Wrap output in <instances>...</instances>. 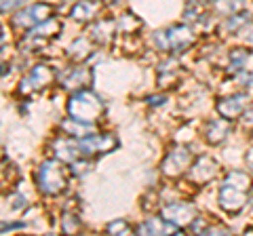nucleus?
<instances>
[{
	"label": "nucleus",
	"instance_id": "nucleus-1",
	"mask_svg": "<svg viewBox=\"0 0 253 236\" xmlns=\"http://www.w3.org/2000/svg\"><path fill=\"white\" fill-rule=\"evenodd\" d=\"M251 175L245 171L234 169L224 177L219 188V207L226 211L228 215H239L245 209V204L249 202V194H251Z\"/></svg>",
	"mask_w": 253,
	"mask_h": 236
},
{
	"label": "nucleus",
	"instance_id": "nucleus-2",
	"mask_svg": "<svg viewBox=\"0 0 253 236\" xmlns=\"http://www.w3.org/2000/svg\"><path fill=\"white\" fill-rule=\"evenodd\" d=\"M104 114H106V104L93 91H86V89L76 91L68 101V116L78 122L93 124L101 120Z\"/></svg>",
	"mask_w": 253,
	"mask_h": 236
},
{
	"label": "nucleus",
	"instance_id": "nucleus-3",
	"mask_svg": "<svg viewBox=\"0 0 253 236\" xmlns=\"http://www.w3.org/2000/svg\"><path fill=\"white\" fill-rule=\"evenodd\" d=\"M38 190L44 196H59L68 190V169L63 167V160L53 158L44 160L36 173Z\"/></svg>",
	"mask_w": 253,
	"mask_h": 236
},
{
	"label": "nucleus",
	"instance_id": "nucleus-4",
	"mask_svg": "<svg viewBox=\"0 0 253 236\" xmlns=\"http://www.w3.org/2000/svg\"><path fill=\"white\" fill-rule=\"evenodd\" d=\"M196 34L194 28L190 26H171L163 32L154 34V44L156 49H161L165 53H184L194 44Z\"/></svg>",
	"mask_w": 253,
	"mask_h": 236
},
{
	"label": "nucleus",
	"instance_id": "nucleus-5",
	"mask_svg": "<svg viewBox=\"0 0 253 236\" xmlns=\"http://www.w3.org/2000/svg\"><path fill=\"white\" fill-rule=\"evenodd\" d=\"M59 32H61V21L51 17L44 23H41V26L32 28L30 32L23 36L19 46H21V51H36V49H41V46H44L46 42H51L53 38H57Z\"/></svg>",
	"mask_w": 253,
	"mask_h": 236
},
{
	"label": "nucleus",
	"instance_id": "nucleus-6",
	"mask_svg": "<svg viewBox=\"0 0 253 236\" xmlns=\"http://www.w3.org/2000/svg\"><path fill=\"white\" fill-rule=\"evenodd\" d=\"M55 13V6L49 2H36L30 4L28 9H21L17 15H13L11 26L17 30H32L36 26H41L46 19H51Z\"/></svg>",
	"mask_w": 253,
	"mask_h": 236
},
{
	"label": "nucleus",
	"instance_id": "nucleus-7",
	"mask_svg": "<svg viewBox=\"0 0 253 236\" xmlns=\"http://www.w3.org/2000/svg\"><path fill=\"white\" fill-rule=\"evenodd\" d=\"M118 146V139L114 133H89L78 139V148H81V154L86 158H93V156H101L112 152Z\"/></svg>",
	"mask_w": 253,
	"mask_h": 236
},
{
	"label": "nucleus",
	"instance_id": "nucleus-8",
	"mask_svg": "<svg viewBox=\"0 0 253 236\" xmlns=\"http://www.w3.org/2000/svg\"><path fill=\"white\" fill-rule=\"evenodd\" d=\"M192 162H194V156L188 148H175V150H171L165 156V160L161 162V173L169 179H177L190 171Z\"/></svg>",
	"mask_w": 253,
	"mask_h": 236
},
{
	"label": "nucleus",
	"instance_id": "nucleus-9",
	"mask_svg": "<svg viewBox=\"0 0 253 236\" xmlns=\"http://www.w3.org/2000/svg\"><path fill=\"white\" fill-rule=\"evenodd\" d=\"M55 74H57V72H55L49 64L34 66L30 70V74L23 76V80L19 82V93H21V95H32V93H38V91L46 89V86L53 82Z\"/></svg>",
	"mask_w": 253,
	"mask_h": 236
},
{
	"label": "nucleus",
	"instance_id": "nucleus-10",
	"mask_svg": "<svg viewBox=\"0 0 253 236\" xmlns=\"http://www.w3.org/2000/svg\"><path fill=\"white\" fill-rule=\"evenodd\" d=\"M161 215L167 219V222H171L173 226H177L179 230H188L190 226H192V222L196 219V207L190 202H169L165 204V207L161 209Z\"/></svg>",
	"mask_w": 253,
	"mask_h": 236
},
{
	"label": "nucleus",
	"instance_id": "nucleus-11",
	"mask_svg": "<svg viewBox=\"0 0 253 236\" xmlns=\"http://www.w3.org/2000/svg\"><path fill=\"white\" fill-rule=\"evenodd\" d=\"M217 171H219V167L211 156H199L188 171V179L196 186H205L217 175Z\"/></svg>",
	"mask_w": 253,
	"mask_h": 236
},
{
	"label": "nucleus",
	"instance_id": "nucleus-12",
	"mask_svg": "<svg viewBox=\"0 0 253 236\" xmlns=\"http://www.w3.org/2000/svg\"><path fill=\"white\" fill-rule=\"evenodd\" d=\"M91 78H93V72H91V68L89 66H84V64H76L74 68H70L66 74L61 76V86L66 91H83L86 89V86L91 84Z\"/></svg>",
	"mask_w": 253,
	"mask_h": 236
},
{
	"label": "nucleus",
	"instance_id": "nucleus-13",
	"mask_svg": "<svg viewBox=\"0 0 253 236\" xmlns=\"http://www.w3.org/2000/svg\"><path fill=\"white\" fill-rule=\"evenodd\" d=\"M247 104H249V95L247 93H236V95H230V97H221L217 101V114L226 120H234V118H241V114L247 110Z\"/></svg>",
	"mask_w": 253,
	"mask_h": 236
},
{
	"label": "nucleus",
	"instance_id": "nucleus-14",
	"mask_svg": "<svg viewBox=\"0 0 253 236\" xmlns=\"http://www.w3.org/2000/svg\"><path fill=\"white\" fill-rule=\"evenodd\" d=\"M89 32H91V40L95 44L108 46L114 40V32H118V28H116V21H112V19H99L93 23Z\"/></svg>",
	"mask_w": 253,
	"mask_h": 236
},
{
	"label": "nucleus",
	"instance_id": "nucleus-15",
	"mask_svg": "<svg viewBox=\"0 0 253 236\" xmlns=\"http://www.w3.org/2000/svg\"><path fill=\"white\" fill-rule=\"evenodd\" d=\"M137 232L139 234H173V232L181 234L184 230H179L177 226H173L171 222H167V219L161 215V217H148L146 222L137 228Z\"/></svg>",
	"mask_w": 253,
	"mask_h": 236
},
{
	"label": "nucleus",
	"instance_id": "nucleus-16",
	"mask_svg": "<svg viewBox=\"0 0 253 236\" xmlns=\"http://www.w3.org/2000/svg\"><path fill=\"white\" fill-rule=\"evenodd\" d=\"M179 61L175 57H171L163 64H158V86L163 89H169L179 80Z\"/></svg>",
	"mask_w": 253,
	"mask_h": 236
},
{
	"label": "nucleus",
	"instance_id": "nucleus-17",
	"mask_svg": "<svg viewBox=\"0 0 253 236\" xmlns=\"http://www.w3.org/2000/svg\"><path fill=\"white\" fill-rule=\"evenodd\" d=\"M228 135H230V120H226V118H215V120H211L207 124V131H205V137L211 146H217L221 144Z\"/></svg>",
	"mask_w": 253,
	"mask_h": 236
},
{
	"label": "nucleus",
	"instance_id": "nucleus-18",
	"mask_svg": "<svg viewBox=\"0 0 253 236\" xmlns=\"http://www.w3.org/2000/svg\"><path fill=\"white\" fill-rule=\"evenodd\" d=\"M53 148H55V156L63 162H74L78 156H81V148H78V141H74V139L61 137L55 141Z\"/></svg>",
	"mask_w": 253,
	"mask_h": 236
},
{
	"label": "nucleus",
	"instance_id": "nucleus-19",
	"mask_svg": "<svg viewBox=\"0 0 253 236\" xmlns=\"http://www.w3.org/2000/svg\"><path fill=\"white\" fill-rule=\"evenodd\" d=\"M116 28H118V32H121L123 36H135L141 28H144V21H141L137 15H133V13H123L121 17H118L116 21Z\"/></svg>",
	"mask_w": 253,
	"mask_h": 236
},
{
	"label": "nucleus",
	"instance_id": "nucleus-20",
	"mask_svg": "<svg viewBox=\"0 0 253 236\" xmlns=\"http://www.w3.org/2000/svg\"><path fill=\"white\" fill-rule=\"evenodd\" d=\"M91 53H93L91 40H86V38H76L72 42V46L68 49V57L72 59L74 64H83V61H86L91 57Z\"/></svg>",
	"mask_w": 253,
	"mask_h": 236
},
{
	"label": "nucleus",
	"instance_id": "nucleus-21",
	"mask_svg": "<svg viewBox=\"0 0 253 236\" xmlns=\"http://www.w3.org/2000/svg\"><path fill=\"white\" fill-rule=\"evenodd\" d=\"M95 13H97V2H93V0H78V2L72 6V19L78 21V23H84L95 17Z\"/></svg>",
	"mask_w": 253,
	"mask_h": 236
},
{
	"label": "nucleus",
	"instance_id": "nucleus-22",
	"mask_svg": "<svg viewBox=\"0 0 253 236\" xmlns=\"http://www.w3.org/2000/svg\"><path fill=\"white\" fill-rule=\"evenodd\" d=\"M249 55H251V51L243 49V46H236V49H232L230 53H228V72H230V74L241 72V70L245 68V64H247Z\"/></svg>",
	"mask_w": 253,
	"mask_h": 236
},
{
	"label": "nucleus",
	"instance_id": "nucleus-23",
	"mask_svg": "<svg viewBox=\"0 0 253 236\" xmlns=\"http://www.w3.org/2000/svg\"><path fill=\"white\" fill-rule=\"evenodd\" d=\"M249 23H253L251 13H247V11H239V13H234V15H230V17L226 19L224 30H226V32H243V30L247 28Z\"/></svg>",
	"mask_w": 253,
	"mask_h": 236
},
{
	"label": "nucleus",
	"instance_id": "nucleus-24",
	"mask_svg": "<svg viewBox=\"0 0 253 236\" xmlns=\"http://www.w3.org/2000/svg\"><path fill=\"white\" fill-rule=\"evenodd\" d=\"M89 127H91V124L78 122V120H74V118H68V120H63V122H61L63 133H66L68 137H76V139H81V137H84V135H89Z\"/></svg>",
	"mask_w": 253,
	"mask_h": 236
},
{
	"label": "nucleus",
	"instance_id": "nucleus-25",
	"mask_svg": "<svg viewBox=\"0 0 253 236\" xmlns=\"http://www.w3.org/2000/svg\"><path fill=\"white\" fill-rule=\"evenodd\" d=\"M213 6H215V11L219 15H226V17H230V15L239 13L243 6H245V0H215L213 2Z\"/></svg>",
	"mask_w": 253,
	"mask_h": 236
},
{
	"label": "nucleus",
	"instance_id": "nucleus-26",
	"mask_svg": "<svg viewBox=\"0 0 253 236\" xmlns=\"http://www.w3.org/2000/svg\"><path fill=\"white\" fill-rule=\"evenodd\" d=\"M61 230L66 234H76L78 230H81V217H78V213H70V211H66L61 217Z\"/></svg>",
	"mask_w": 253,
	"mask_h": 236
},
{
	"label": "nucleus",
	"instance_id": "nucleus-27",
	"mask_svg": "<svg viewBox=\"0 0 253 236\" xmlns=\"http://www.w3.org/2000/svg\"><path fill=\"white\" fill-rule=\"evenodd\" d=\"M106 232H108V234H118V236L131 234V232H133V226H131L129 222H125V219H114L112 224L106 226Z\"/></svg>",
	"mask_w": 253,
	"mask_h": 236
},
{
	"label": "nucleus",
	"instance_id": "nucleus-28",
	"mask_svg": "<svg viewBox=\"0 0 253 236\" xmlns=\"http://www.w3.org/2000/svg\"><path fill=\"white\" fill-rule=\"evenodd\" d=\"M28 0H2V13L6 15L9 11H15V9H19V6H23Z\"/></svg>",
	"mask_w": 253,
	"mask_h": 236
},
{
	"label": "nucleus",
	"instance_id": "nucleus-29",
	"mask_svg": "<svg viewBox=\"0 0 253 236\" xmlns=\"http://www.w3.org/2000/svg\"><path fill=\"white\" fill-rule=\"evenodd\" d=\"M241 122H243V129H253V108H247L241 114Z\"/></svg>",
	"mask_w": 253,
	"mask_h": 236
},
{
	"label": "nucleus",
	"instance_id": "nucleus-30",
	"mask_svg": "<svg viewBox=\"0 0 253 236\" xmlns=\"http://www.w3.org/2000/svg\"><path fill=\"white\" fill-rule=\"evenodd\" d=\"M239 82L243 86H251L253 84V72H241L239 74Z\"/></svg>",
	"mask_w": 253,
	"mask_h": 236
},
{
	"label": "nucleus",
	"instance_id": "nucleus-31",
	"mask_svg": "<svg viewBox=\"0 0 253 236\" xmlns=\"http://www.w3.org/2000/svg\"><path fill=\"white\" fill-rule=\"evenodd\" d=\"M165 99H167L165 95H161V97H158V95H150V97H148V104H150V106H163Z\"/></svg>",
	"mask_w": 253,
	"mask_h": 236
},
{
	"label": "nucleus",
	"instance_id": "nucleus-32",
	"mask_svg": "<svg viewBox=\"0 0 253 236\" xmlns=\"http://www.w3.org/2000/svg\"><path fill=\"white\" fill-rule=\"evenodd\" d=\"M243 32H245L243 36H245V38H247V42H249V44H253V23H249V26H247V28H245V30H243Z\"/></svg>",
	"mask_w": 253,
	"mask_h": 236
},
{
	"label": "nucleus",
	"instance_id": "nucleus-33",
	"mask_svg": "<svg viewBox=\"0 0 253 236\" xmlns=\"http://www.w3.org/2000/svg\"><path fill=\"white\" fill-rule=\"evenodd\" d=\"M190 4H199V6H205V4H211V2H215V0H188Z\"/></svg>",
	"mask_w": 253,
	"mask_h": 236
},
{
	"label": "nucleus",
	"instance_id": "nucleus-34",
	"mask_svg": "<svg viewBox=\"0 0 253 236\" xmlns=\"http://www.w3.org/2000/svg\"><path fill=\"white\" fill-rule=\"evenodd\" d=\"M247 162H249V167H251V171H253V150L247 154Z\"/></svg>",
	"mask_w": 253,
	"mask_h": 236
},
{
	"label": "nucleus",
	"instance_id": "nucleus-35",
	"mask_svg": "<svg viewBox=\"0 0 253 236\" xmlns=\"http://www.w3.org/2000/svg\"><path fill=\"white\" fill-rule=\"evenodd\" d=\"M249 200H251V204H253V188H251V194H249Z\"/></svg>",
	"mask_w": 253,
	"mask_h": 236
}]
</instances>
